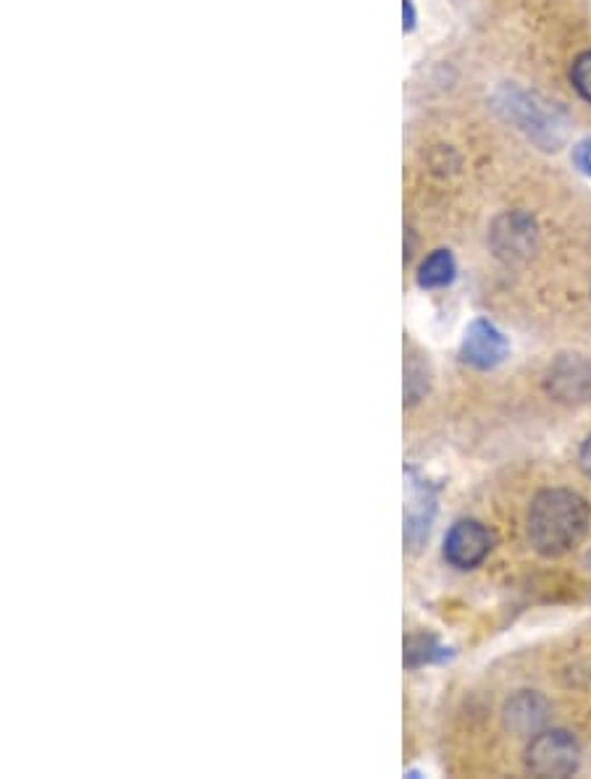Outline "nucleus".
Returning a JSON list of instances; mask_svg holds the SVG:
<instances>
[{"mask_svg":"<svg viewBox=\"0 0 591 779\" xmlns=\"http://www.w3.org/2000/svg\"><path fill=\"white\" fill-rule=\"evenodd\" d=\"M589 531V504L563 489L542 491L529 510V539L539 554L560 556Z\"/></svg>","mask_w":591,"mask_h":779,"instance_id":"1","label":"nucleus"},{"mask_svg":"<svg viewBox=\"0 0 591 779\" xmlns=\"http://www.w3.org/2000/svg\"><path fill=\"white\" fill-rule=\"evenodd\" d=\"M525 767L536 777H571L581 767V746L571 732H539L525 751Z\"/></svg>","mask_w":591,"mask_h":779,"instance_id":"2","label":"nucleus"},{"mask_svg":"<svg viewBox=\"0 0 591 779\" xmlns=\"http://www.w3.org/2000/svg\"><path fill=\"white\" fill-rule=\"evenodd\" d=\"M492 533L476 520H457L444 535V560L457 570H473L492 551Z\"/></svg>","mask_w":591,"mask_h":779,"instance_id":"3","label":"nucleus"},{"mask_svg":"<svg viewBox=\"0 0 591 779\" xmlns=\"http://www.w3.org/2000/svg\"><path fill=\"white\" fill-rule=\"evenodd\" d=\"M460 357H463L465 365L476 367V371H492V367H498L508 357V339L494 323L473 321L465 328Z\"/></svg>","mask_w":591,"mask_h":779,"instance_id":"4","label":"nucleus"},{"mask_svg":"<svg viewBox=\"0 0 591 779\" xmlns=\"http://www.w3.org/2000/svg\"><path fill=\"white\" fill-rule=\"evenodd\" d=\"M546 392L558 402H583L591 394V363L579 355H563L546 373Z\"/></svg>","mask_w":591,"mask_h":779,"instance_id":"5","label":"nucleus"},{"mask_svg":"<svg viewBox=\"0 0 591 779\" xmlns=\"http://www.w3.org/2000/svg\"><path fill=\"white\" fill-rule=\"evenodd\" d=\"M492 241H494V249H498V255L508 257V260L529 255L531 247H534V220L523 216V213L505 216L498 226H494Z\"/></svg>","mask_w":591,"mask_h":779,"instance_id":"6","label":"nucleus"},{"mask_svg":"<svg viewBox=\"0 0 591 779\" xmlns=\"http://www.w3.org/2000/svg\"><path fill=\"white\" fill-rule=\"evenodd\" d=\"M505 722L515 734H539L546 722V701L534 690H521L508 701Z\"/></svg>","mask_w":591,"mask_h":779,"instance_id":"7","label":"nucleus"},{"mask_svg":"<svg viewBox=\"0 0 591 779\" xmlns=\"http://www.w3.org/2000/svg\"><path fill=\"white\" fill-rule=\"evenodd\" d=\"M508 110L510 114L515 116V121L521 124V129L529 131L531 137L539 139L542 142V135L546 137H554L558 139V135H554V129L558 127H550V114L542 106H536L534 100L529 98V95H523V92H508Z\"/></svg>","mask_w":591,"mask_h":779,"instance_id":"8","label":"nucleus"},{"mask_svg":"<svg viewBox=\"0 0 591 779\" xmlns=\"http://www.w3.org/2000/svg\"><path fill=\"white\" fill-rule=\"evenodd\" d=\"M434 517V494L432 489L423 486V483L413 481L411 486V504H407V527L405 535L407 541L421 543L423 535L429 533V523H432Z\"/></svg>","mask_w":591,"mask_h":779,"instance_id":"9","label":"nucleus"},{"mask_svg":"<svg viewBox=\"0 0 591 779\" xmlns=\"http://www.w3.org/2000/svg\"><path fill=\"white\" fill-rule=\"evenodd\" d=\"M455 274L457 266L450 249H434V253L421 263L418 284L423 289H442V286H450L455 282Z\"/></svg>","mask_w":591,"mask_h":779,"instance_id":"10","label":"nucleus"},{"mask_svg":"<svg viewBox=\"0 0 591 779\" xmlns=\"http://www.w3.org/2000/svg\"><path fill=\"white\" fill-rule=\"evenodd\" d=\"M447 657V651L434 641L432 635H415L405 643V664L407 667H421V664H434Z\"/></svg>","mask_w":591,"mask_h":779,"instance_id":"11","label":"nucleus"},{"mask_svg":"<svg viewBox=\"0 0 591 779\" xmlns=\"http://www.w3.org/2000/svg\"><path fill=\"white\" fill-rule=\"evenodd\" d=\"M571 82L573 90L581 95L583 100L591 102V50L581 53L571 66Z\"/></svg>","mask_w":591,"mask_h":779,"instance_id":"12","label":"nucleus"},{"mask_svg":"<svg viewBox=\"0 0 591 779\" xmlns=\"http://www.w3.org/2000/svg\"><path fill=\"white\" fill-rule=\"evenodd\" d=\"M573 166L579 168L581 174L591 176V137L581 139V142H575V147H573Z\"/></svg>","mask_w":591,"mask_h":779,"instance_id":"13","label":"nucleus"},{"mask_svg":"<svg viewBox=\"0 0 591 779\" xmlns=\"http://www.w3.org/2000/svg\"><path fill=\"white\" fill-rule=\"evenodd\" d=\"M579 465L583 470V475L591 477V436L583 441V446H581V452H579Z\"/></svg>","mask_w":591,"mask_h":779,"instance_id":"14","label":"nucleus"},{"mask_svg":"<svg viewBox=\"0 0 591 779\" xmlns=\"http://www.w3.org/2000/svg\"><path fill=\"white\" fill-rule=\"evenodd\" d=\"M403 27H405V32H411V29L415 27V6H413V0H403Z\"/></svg>","mask_w":591,"mask_h":779,"instance_id":"15","label":"nucleus"}]
</instances>
